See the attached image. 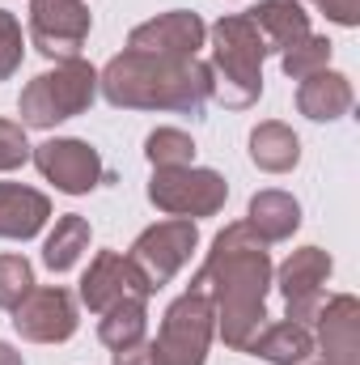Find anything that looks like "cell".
Listing matches in <instances>:
<instances>
[{
	"label": "cell",
	"mask_w": 360,
	"mask_h": 365,
	"mask_svg": "<svg viewBox=\"0 0 360 365\" xmlns=\"http://www.w3.org/2000/svg\"><path fill=\"white\" fill-rule=\"evenodd\" d=\"M203 38H208V26H203L199 13L170 9V13H157L153 21H140V26L127 34V47H132V51H149V56L191 60V56H199Z\"/></svg>",
	"instance_id": "12"
},
{
	"label": "cell",
	"mask_w": 360,
	"mask_h": 365,
	"mask_svg": "<svg viewBox=\"0 0 360 365\" xmlns=\"http://www.w3.org/2000/svg\"><path fill=\"white\" fill-rule=\"evenodd\" d=\"M246 353H255V357H263L271 365H305L314 357V336H309L305 323H292V319L263 323V331L250 340Z\"/></svg>",
	"instance_id": "19"
},
{
	"label": "cell",
	"mask_w": 360,
	"mask_h": 365,
	"mask_svg": "<svg viewBox=\"0 0 360 365\" xmlns=\"http://www.w3.org/2000/svg\"><path fill=\"white\" fill-rule=\"evenodd\" d=\"M51 221V200L26 182H0V238L26 242Z\"/></svg>",
	"instance_id": "15"
},
{
	"label": "cell",
	"mask_w": 360,
	"mask_h": 365,
	"mask_svg": "<svg viewBox=\"0 0 360 365\" xmlns=\"http://www.w3.org/2000/svg\"><path fill=\"white\" fill-rule=\"evenodd\" d=\"M123 297H153V289L144 284V276L136 272V264L123 251H97L90 272L81 276V302L93 314H102Z\"/></svg>",
	"instance_id": "13"
},
{
	"label": "cell",
	"mask_w": 360,
	"mask_h": 365,
	"mask_svg": "<svg viewBox=\"0 0 360 365\" xmlns=\"http://www.w3.org/2000/svg\"><path fill=\"white\" fill-rule=\"evenodd\" d=\"M297 4H318V0H297Z\"/></svg>",
	"instance_id": "31"
},
{
	"label": "cell",
	"mask_w": 360,
	"mask_h": 365,
	"mask_svg": "<svg viewBox=\"0 0 360 365\" xmlns=\"http://www.w3.org/2000/svg\"><path fill=\"white\" fill-rule=\"evenodd\" d=\"M93 98H97V68H93L90 60H60L51 73H38L21 98H17V123L21 128H38V132H47V128H55V123H64V119H77V115H85L93 106Z\"/></svg>",
	"instance_id": "4"
},
{
	"label": "cell",
	"mask_w": 360,
	"mask_h": 365,
	"mask_svg": "<svg viewBox=\"0 0 360 365\" xmlns=\"http://www.w3.org/2000/svg\"><path fill=\"white\" fill-rule=\"evenodd\" d=\"M34 153V145L26 140V128L13 123V119H0V170H17L26 166Z\"/></svg>",
	"instance_id": "27"
},
{
	"label": "cell",
	"mask_w": 360,
	"mask_h": 365,
	"mask_svg": "<svg viewBox=\"0 0 360 365\" xmlns=\"http://www.w3.org/2000/svg\"><path fill=\"white\" fill-rule=\"evenodd\" d=\"M0 365H26V361H21V353H17V349L0 344Z\"/></svg>",
	"instance_id": "30"
},
{
	"label": "cell",
	"mask_w": 360,
	"mask_h": 365,
	"mask_svg": "<svg viewBox=\"0 0 360 365\" xmlns=\"http://www.w3.org/2000/svg\"><path fill=\"white\" fill-rule=\"evenodd\" d=\"M30 162L38 166V175L47 182H55V191L64 195H90L97 182L106 179V166L97 158V149L77 140V136H55V140H43L34 145Z\"/></svg>",
	"instance_id": "9"
},
{
	"label": "cell",
	"mask_w": 360,
	"mask_h": 365,
	"mask_svg": "<svg viewBox=\"0 0 360 365\" xmlns=\"http://www.w3.org/2000/svg\"><path fill=\"white\" fill-rule=\"evenodd\" d=\"M352 102H356L352 81H348L344 73H331V68H322V73H314V77H305V81L297 86V110H301L305 119H314V123H335V119H344V115L352 110Z\"/></svg>",
	"instance_id": "16"
},
{
	"label": "cell",
	"mask_w": 360,
	"mask_h": 365,
	"mask_svg": "<svg viewBox=\"0 0 360 365\" xmlns=\"http://www.w3.org/2000/svg\"><path fill=\"white\" fill-rule=\"evenodd\" d=\"M246 17H250L255 30L263 34L268 51H280V56H284L288 47H297V43L309 34V13H305V4H297V0H259Z\"/></svg>",
	"instance_id": "17"
},
{
	"label": "cell",
	"mask_w": 360,
	"mask_h": 365,
	"mask_svg": "<svg viewBox=\"0 0 360 365\" xmlns=\"http://www.w3.org/2000/svg\"><path fill=\"white\" fill-rule=\"evenodd\" d=\"M331 51H335V43L327 34H305L297 47H288L280 56V68H284V77L305 81V77H314V73H322L331 64Z\"/></svg>",
	"instance_id": "24"
},
{
	"label": "cell",
	"mask_w": 360,
	"mask_h": 365,
	"mask_svg": "<svg viewBox=\"0 0 360 365\" xmlns=\"http://www.w3.org/2000/svg\"><path fill=\"white\" fill-rule=\"evenodd\" d=\"M77 302L68 289L60 284H43V289H30L17 306H13V327L21 340L30 344H64L77 336Z\"/></svg>",
	"instance_id": "10"
},
{
	"label": "cell",
	"mask_w": 360,
	"mask_h": 365,
	"mask_svg": "<svg viewBox=\"0 0 360 365\" xmlns=\"http://www.w3.org/2000/svg\"><path fill=\"white\" fill-rule=\"evenodd\" d=\"M21 51H26V43H21V21H17L9 9H0V81H9V77L21 68Z\"/></svg>",
	"instance_id": "26"
},
{
	"label": "cell",
	"mask_w": 360,
	"mask_h": 365,
	"mask_svg": "<svg viewBox=\"0 0 360 365\" xmlns=\"http://www.w3.org/2000/svg\"><path fill=\"white\" fill-rule=\"evenodd\" d=\"M208 34H212V64H208L212 98L229 110L255 106L263 93V60H268L263 34L255 30L246 13L221 17Z\"/></svg>",
	"instance_id": "3"
},
{
	"label": "cell",
	"mask_w": 360,
	"mask_h": 365,
	"mask_svg": "<svg viewBox=\"0 0 360 365\" xmlns=\"http://www.w3.org/2000/svg\"><path fill=\"white\" fill-rule=\"evenodd\" d=\"M144 327H149V297H123L110 310H102L97 340L106 349H123V344L144 340Z\"/></svg>",
	"instance_id": "22"
},
{
	"label": "cell",
	"mask_w": 360,
	"mask_h": 365,
	"mask_svg": "<svg viewBox=\"0 0 360 365\" xmlns=\"http://www.w3.org/2000/svg\"><path fill=\"white\" fill-rule=\"evenodd\" d=\"M246 225L263 238V242H284V238H292L297 234V225H301V204L288 195V191H255L250 195V212H246Z\"/></svg>",
	"instance_id": "18"
},
{
	"label": "cell",
	"mask_w": 360,
	"mask_h": 365,
	"mask_svg": "<svg viewBox=\"0 0 360 365\" xmlns=\"http://www.w3.org/2000/svg\"><path fill=\"white\" fill-rule=\"evenodd\" d=\"M268 284H271L268 242L246 221H233L212 238L208 259L199 264V272L191 280V289H199L212 302L221 340L238 353H246L250 340L268 323Z\"/></svg>",
	"instance_id": "1"
},
{
	"label": "cell",
	"mask_w": 360,
	"mask_h": 365,
	"mask_svg": "<svg viewBox=\"0 0 360 365\" xmlns=\"http://www.w3.org/2000/svg\"><path fill=\"white\" fill-rule=\"evenodd\" d=\"M144 158L153 170H174V166H195V140L182 128H157L144 140Z\"/></svg>",
	"instance_id": "23"
},
{
	"label": "cell",
	"mask_w": 360,
	"mask_h": 365,
	"mask_svg": "<svg viewBox=\"0 0 360 365\" xmlns=\"http://www.w3.org/2000/svg\"><path fill=\"white\" fill-rule=\"evenodd\" d=\"M115 365H162V357H157L153 340H136V344L115 349Z\"/></svg>",
	"instance_id": "28"
},
{
	"label": "cell",
	"mask_w": 360,
	"mask_h": 365,
	"mask_svg": "<svg viewBox=\"0 0 360 365\" xmlns=\"http://www.w3.org/2000/svg\"><path fill=\"white\" fill-rule=\"evenodd\" d=\"M250 162H255L259 170H268V175H288V170H297V162H301V140H297V132H292L288 123H280V119H263V123L250 132Z\"/></svg>",
	"instance_id": "20"
},
{
	"label": "cell",
	"mask_w": 360,
	"mask_h": 365,
	"mask_svg": "<svg viewBox=\"0 0 360 365\" xmlns=\"http://www.w3.org/2000/svg\"><path fill=\"white\" fill-rule=\"evenodd\" d=\"M93 17L85 0H30V43L47 60H77L90 43Z\"/></svg>",
	"instance_id": "8"
},
{
	"label": "cell",
	"mask_w": 360,
	"mask_h": 365,
	"mask_svg": "<svg viewBox=\"0 0 360 365\" xmlns=\"http://www.w3.org/2000/svg\"><path fill=\"white\" fill-rule=\"evenodd\" d=\"M331 255L322 251V247H301V251H292L284 264H280V272H275V284H280V293H284V306H288V319L292 323H314L318 319V310H322V284L331 280Z\"/></svg>",
	"instance_id": "11"
},
{
	"label": "cell",
	"mask_w": 360,
	"mask_h": 365,
	"mask_svg": "<svg viewBox=\"0 0 360 365\" xmlns=\"http://www.w3.org/2000/svg\"><path fill=\"white\" fill-rule=\"evenodd\" d=\"M229 200V182L216 170H203V166H174V170H153L149 182V204L157 212H170V217H212L221 212Z\"/></svg>",
	"instance_id": "6"
},
{
	"label": "cell",
	"mask_w": 360,
	"mask_h": 365,
	"mask_svg": "<svg viewBox=\"0 0 360 365\" xmlns=\"http://www.w3.org/2000/svg\"><path fill=\"white\" fill-rule=\"evenodd\" d=\"M85 251H90V221L77 217V212H68V217H60L55 230L47 234V242H43V264H47L51 272H73Z\"/></svg>",
	"instance_id": "21"
},
{
	"label": "cell",
	"mask_w": 360,
	"mask_h": 365,
	"mask_svg": "<svg viewBox=\"0 0 360 365\" xmlns=\"http://www.w3.org/2000/svg\"><path fill=\"white\" fill-rule=\"evenodd\" d=\"M216 331V314L212 302L199 289H186L179 302H170L162 331H157V357L162 365H203L208 361V344Z\"/></svg>",
	"instance_id": "5"
},
{
	"label": "cell",
	"mask_w": 360,
	"mask_h": 365,
	"mask_svg": "<svg viewBox=\"0 0 360 365\" xmlns=\"http://www.w3.org/2000/svg\"><path fill=\"white\" fill-rule=\"evenodd\" d=\"M195 247H199V230H195V221L174 217V221H157V225H149V230L132 242L127 259L136 264V272L144 276V284L157 293L162 284H170V280L182 272V264L191 259Z\"/></svg>",
	"instance_id": "7"
},
{
	"label": "cell",
	"mask_w": 360,
	"mask_h": 365,
	"mask_svg": "<svg viewBox=\"0 0 360 365\" xmlns=\"http://www.w3.org/2000/svg\"><path fill=\"white\" fill-rule=\"evenodd\" d=\"M314 9L335 26H356L360 21V0H318Z\"/></svg>",
	"instance_id": "29"
},
{
	"label": "cell",
	"mask_w": 360,
	"mask_h": 365,
	"mask_svg": "<svg viewBox=\"0 0 360 365\" xmlns=\"http://www.w3.org/2000/svg\"><path fill=\"white\" fill-rule=\"evenodd\" d=\"M314 323H318L314 353H322V361H305V365H360V302L352 293H339V297L322 302Z\"/></svg>",
	"instance_id": "14"
},
{
	"label": "cell",
	"mask_w": 360,
	"mask_h": 365,
	"mask_svg": "<svg viewBox=\"0 0 360 365\" xmlns=\"http://www.w3.org/2000/svg\"><path fill=\"white\" fill-rule=\"evenodd\" d=\"M34 289V268L26 255H0V310H13Z\"/></svg>",
	"instance_id": "25"
},
{
	"label": "cell",
	"mask_w": 360,
	"mask_h": 365,
	"mask_svg": "<svg viewBox=\"0 0 360 365\" xmlns=\"http://www.w3.org/2000/svg\"><path fill=\"white\" fill-rule=\"evenodd\" d=\"M97 90L119 110H174V115H203L212 81L208 64L199 56L170 60V56H149V51H119L102 73Z\"/></svg>",
	"instance_id": "2"
}]
</instances>
